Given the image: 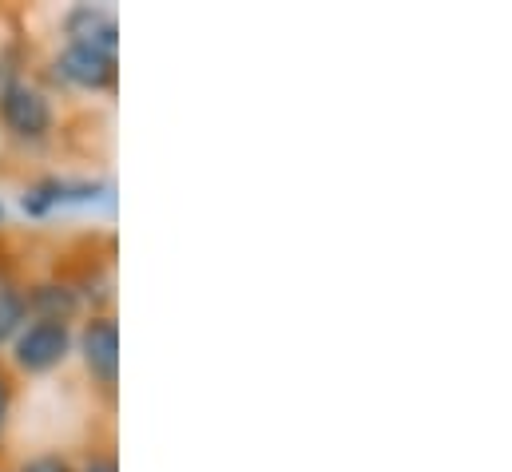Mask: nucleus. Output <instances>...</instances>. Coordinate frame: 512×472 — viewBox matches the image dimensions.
Listing matches in <instances>:
<instances>
[{"label": "nucleus", "instance_id": "1", "mask_svg": "<svg viewBox=\"0 0 512 472\" xmlns=\"http://www.w3.org/2000/svg\"><path fill=\"white\" fill-rule=\"evenodd\" d=\"M0 123L24 143H40L52 131V104L28 80H8L0 88Z\"/></svg>", "mask_w": 512, "mask_h": 472}, {"label": "nucleus", "instance_id": "2", "mask_svg": "<svg viewBox=\"0 0 512 472\" xmlns=\"http://www.w3.org/2000/svg\"><path fill=\"white\" fill-rule=\"evenodd\" d=\"M72 354V330L60 322H28L12 338V357L24 373H52Z\"/></svg>", "mask_w": 512, "mask_h": 472}, {"label": "nucleus", "instance_id": "3", "mask_svg": "<svg viewBox=\"0 0 512 472\" xmlns=\"http://www.w3.org/2000/svg\"><path fill=\"white\" fill-rule=\"evenodd\" d=\"M80 357H84V369L92 373L96 385H104V389L116 385V377H120V326H116V318L100 314L80 330Z\"/></svg>", "mask_w": 512, "mask_h": 472}, {"label": "nucleus", "instance_id": "4", "mask_svg": "<svg viewBox=\"0 0 512 472\" xmlns=\"http://www.w3.org/2000/svg\"><path fill=\"white\" fill-rule=\"evenodd\" d=\"M56 68L68 84H76L84 92H104V88L116 84V56H108L100 48H88V44H68L56 56Z\"/></svg>", "mask_w": 512, "mask_h": 472}, {"label": "nucleus", "instance_id": "5", "mask_svg": "<svg viewBox=\"0 0 512 472\" xmlns=\"http://www.w3.org/2000/svg\"><path fill=\"white\" fill-rule=\"evenodd\" d=\"M64 32H68V44H88L108 56H116V48H120V20H116V12L100 8V4H76L64 16Z\"/></svg>", "mask_w": 512, "mask_h": 472}, {"label": "nucleus", "instance_id": "6", "mask_svg": "<svg viewBox=\"0 0 512 472\" xmlns=\"http://www.w3.org/2000/svg\"><path fill=\"white\" fill-rule=\"evenodd\" d=\"M80 294L68 286V282H40L24 294V310L36 318V322H60L68 326L76 314H80Z\"/></svg>", "mask_w": 512, "mask_h": 472}, {"label": "nucleus", "instance_id": "7", "mask_svg": "<svg viewBox=\"0 0 512 472\" xmlns=\"http://www.w3.org/2000/svg\"><path fill=\"white\" fill-rule=\"evenodd\" d=\"M24 326H28L24 294H20L16 286H0V346H4V342H12Z\"/></svg>", "mask_w": 512, "mask_h": 472}, {"label": "nucleus", "instance_id": "8", "mask_svg": "<svg viewBox=\"0 0 512 472\" xmlns=\"http://www.w3.org/2000/svg\"><path fill=\"white\" fill-rule=\"evenodd\" d=\"M20 472H72V465L64 457H56V453H44V457H32Z\"/></svg>", "mask_w": 512, "mask_h": 472}, {"label": "nucleus", "instance_id": "9", "mask_svg": "<svg viewBox=\"0 0 512 472\" xmlns=\"http://www.w3.org/2000/svg\"><path fill=\"white\" fill-rule=\"evenodd\" d=\"M8 413H12V381L0 373V437H4V425H8Z\"/></svg>", "mask_w": 512, "mask_h": 472}, {"label": "nucleus", "instance_id": "10", "mask_svg": "<svg viewBox=\"0 0 512 472\" xmlns=\"http://www.w3.org/2000/svg\"><path fill=\"white\" fill-rule=\"evenodd\" d=\"M84 472H120V465H116L112 457H92V461L84 465Z\"/></svg>", "mask_w": 512, "mask_h": 472}, {"label": "nucleus", "instance_id": "11", "mask_svg": "<svg viewBox=\"0 0 512 472\" xmlns=\"http://www.w3.org/2000/svg\"><path fill=\"white\" fill-rule=\"evenodd\" d=\"M0 219H4V207H0Z\"/></svg>", "mask_w": 512, "mask_h": 472}]
</instances>
